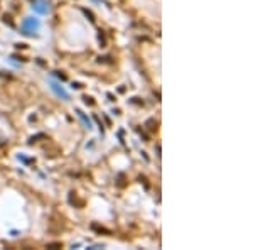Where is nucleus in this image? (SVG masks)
I'll use <instances>...</instances> for the list:
<instances>
[{"label":"nucleus","instance_id":"nucleus-1","mask_svg":"<svg viewBox=\"0 0 253 250\" xmlns=\"http://www.w3.org/2000/svg\"><path fill=\"white\" fill-rule=\"evenodd\" d=\"M39 20L34 19V17H25V19L22 20V25H20V29H22V34H25V36H30L32 32H36V30L39 29Z\"/></svg>","mask_w":253,"mask_h":250},{"label":"nucleus","instance_id":"nucleus-2","mask_svg":"<svg viewBox=\"0 0 253 250\" xmlns=\"http://www.w3.org/2000/svg\"><path fill=\"white\" fill-rule=\"evenodd\" d=\"M49 86H51V90L54 91L56 95H58L59 98H63V100H69V95L64 91V88L59 85V83H56V81H52V80H49Z\"/></svg>","mask_w":253,"mask_h":250},{"label":"nucleus","instance_id":"nucleus-3","mask_svg":"<svg viewBox=\"0 0 253 250\" xmlns=\"http://www.w3.org/2000/svg\"><path fill=\"white\" fill-rule=\"evenodd\" d=\"M32 10L34 12H37V14H41V15H44V14H47V2L46 0H36V2H32Z\"/></svg>","mask_w":253,"mask_h":250},{"label":"nucleus","instance_id":"nucleus-4","mask_svg":"<svg viewBox=\"0 0 253 250\" xmlns=\"http://www.w3.org/2000/svg\"><path fill=\"white\" fill-rule=\"evenodd\" d=\"M76 113H78V117L81 118V122L85 123V127H86V129H91V127H93V125H91V120H89V118H88V117L81 110H76Z\"/></svg>","mask_w":253,"mask_h":250},{"label":"nucleus","instance_id":"nucleus-5","mask_svg":"<svg viewBox=\"0 0 253 250\" xmlns=\"http://www.w3.org/2000/svg\"><path fill=\"white\" fill-rule=\"evenodd\" d=\"M83 12H85V15H86V17H89V20H91V22H93V20H95V19H93V14H91V12H89V10L83 9Z\"/></svg>","mask_w":253,"mask_h":250},{"label":"nucleus","instance_id":"nucleus-6","mask_svg":"<svg viewBox=\"0 0 253 250\" xmlns=\"http://www.w3.org/2000/svg\"><path fill=\"white\" fill-rule=\"evenodd\" d=\"M83 100H85V103H88V105H93V98H89V96H85Z\"/></svg>","mask_w":253,"mask_h":250},{"label":"nucleus","instance_id":"nucleus-7","mask_svg":"<svg viewBox=\"0 0 253 250\" xmlns=\"http://www.w3.org/2000/svg\"><path fill=\"white\" fill-rule=\"evenodd\" d=\"M54 74H56V76H58V78H61V80H66V76H64V74H61V73H58V71H56V73H54Z\"/></svg>","mask_w":253,"mask_h":250},{"label":"nucleus","instance_id":"nucleus-8","mask_svg":"<svg viewBox=\"0 0 253 250\" xmlns=\"http://www.w3.org/2000/svg\"><path fill=\"white\" fill-rule=\"evenodd\" d=\"M73 88H76V90H79V88H83L79 83H73Z\"/></svg>","mask_w":253,"mask_h":250}]
</instances>
